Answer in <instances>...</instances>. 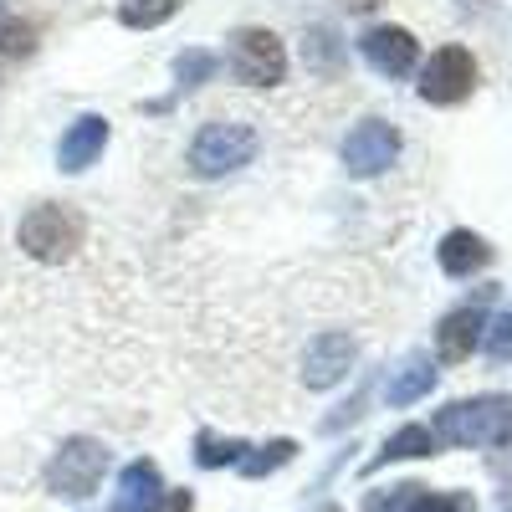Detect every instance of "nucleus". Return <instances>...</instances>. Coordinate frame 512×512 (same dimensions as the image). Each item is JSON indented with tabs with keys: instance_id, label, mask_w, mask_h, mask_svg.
I'll use <instances>...</instances> for the list:
<instances>
[{
	"instance_id": "obj_9",
	"label": "nucleus",
	"mask_w": 512,
	"mask_h": 512,
	"mask_svg": "<svg viewBox=\"0 0 512 512\" xmlns=\"http://www.w3.org/2000/svg\"><path fill=\"white\" fill-rule=\"evenodd\" d=\"M354 359H359V344L349 333H318L303 354V384L308 390H333L354 369Z\"/></svg>"
},
{
	"instance_id": "obj_4",
	"label": "nucleus",
	"mask_w": 512,
	"mask_h": 512,
	"mask_svg": "<svg viewBox=\"0 0 512 512\" xmlns=\"http://www.w3.org/2000/svg\"><path fill=\"white\" fill-rule=\"evenodd\" d=\"M108 477V446L93 436H67L47 461V497H88Z\"/></svg>"
},
{
	"instance_id": "obj_22",
	"label": "nucleus",
	"mask_w": 512,
	"mask_h": 512,
	"mask_svg": "<svg viewBox=\"0 0 512 512\" xmlns=\"http://www.w3.org/2000/svg\"><path fill=\"white\" fill-rule=\"evenodd\" d=\"M405 512H477V502L466 497V492H415V502Z\"/></svg>"
},
{
	"instance_id": "obj_20",
	"label": "nucleus",
	"mask_w": 512,
	"mask_h": 512,
	"mask_svg": "<svg viewBox=\"0 0 512 512\" xmlns=\"http://www.w3.org/2000/svg\"><path fill=\"white\" fill-rule=\"evenodd\" d=\"M36 41H41L36 21L0 11V57H31V52H36Z\"/></svg>"
},
{
	"instance_id": "obj_7",
	"label": "nucleus",
	"mask_w": 512,
	"mask_h": 512,
	"mask_svg": "<svg viewBox=\"0 0 512 512\" xmlns=\"http://www.w3.org/2000/svg\"><path fill=\"white\" fill-rule=\"evenodd\" d=\"M338 154H344V169L354 180H374L400 159V128L384 123V118H364V123L349 128V139Z\"/></svg>"
},
{
	"instance_id": "obj_5",
	"label": "nucleus",
	"mask_w": 512,
	"mask_h": 512,
	"mask_svg": "<svg viewBox=\"0 0 512 512\" xmlns=\"http://www.w3.org/2000/svg\"><path fill=\"white\" fill-rule=\"evenodd\" d=\"M226 67L246 88H277V82H287V47L267 26H241V31H231Z\"/></svg>"
},
{
	"instance_id": "obj_1",
	"label": "nucleus",
	"mask_w": 512,
	"mask_h": 512,
	"mask_svg": "<svg viewBox=\"0 0 512 512\" xmlns=\"http://www.w3.org/2000/svg\"><path fill=\"white\" fill-rule=\"evenodd\" d=\"M82 241H88V216H82L77 205H62V200L31 205L21 216V226H16V246L31 256V262H47V267L72 262Z\"/></svg>"
},
{
	"instance_id": "obj_2",
	"label": "nucleus",
	"mask_w": 512,
	"mask_h": 512,
	"mask_svg": "<svg viewBox=\"0 0 512 512\" xmlns=\"http://www.w3.org/2000/svg\"><path fill=\"white\" fill-rule=\"evenodd\" d=\"M436 441L451 446H507L512 441V395H472L436 410Z\"/></svg>"
},
{
	"instance_id": "obj_3",
	"label": "nucleus",
	"mask_w": 512,
	"mask_h": 512,
	"mask_svg": "<svg viewBox=\"0 0 512 512\" xmlns=\"http://www.w3.org/2000/svg\"><path fill=\"white\" fill-rule=\"evenodd\" d=\"M251 154H256V128L221 118V123H205L190 139L185 164H190L195 180H221V175H236L241 164H251Z\"/></svg>"
},
{
	"instance_id": "obj_11",
	"label": "nucleus",
	"mask_w": 512,
	"mask_h": 512,
	"mask_svg": "<svg viewBox=\"0 0 512 512\" xmlns=\"http://www.w3.org/2000/svg\"><path fill=\"white\" fill-rule=\"evenodd\" d=\"M482 333H487V313L482 308H456L441 318L436 328V354L446 364H461V359H472V349L482 344Z\"/></svg>"
},
{
	"instance_id": "obj_13",
	"label": "nucleus",
	"mask_w": 512,
	"mask_h": 512,
	"mask_svg": "<svg viewBox=\"0 0 512 512\" xmlns=\"http://www.w3.org/2000/svg\"><path fill=\"white\" fill-rule=\"evenodd\" d=\"M436 262H441L446 277H472L492 262V246L477 231H446L441 246H436Z\"/></svg>"
},
{
	"instance_id": "obj_6",
	"label": "nucleus",
	"mask_w": 512,
	"mask_h": 512,
	"mask_svg": "<svg viewBox=\"0 0 512 512\" xmlns=\"http://www.w3.org/2000/svg\"><path fill=\"white\" fill-rule=\"evenodd\" d=\"M477 88V57L466 47H441L431 62L420 67V98L431 108H456Z\"/></svg>"
},
{
	"instance_id": "obj_10",
	"label": "nucleus",
	"mask_w": 512,
	"mask_h": 512,
	"mask_svg": "<svg viewBox=\"0 0 512 512\" xmlns=\"http://www.w3.org/2000/svg\"><path fill=\"white\" fill-rule=\"evenodd\" d=\"M103 149H108V118L103 113H82V118H72V128L57 144V169L62 175H82L88 164L103 159Z\"/></svg>"
},
{
	"instance_id": "obj_21",
	"label": "nucleus",
	"mask_w": 512,
	"mask_h": 512,
	"mask_svg": "<svg viewBox=\"0 0 512 512\" xmlns=\"http://www.w3.org/2000/svg\"><path fill=\"white\" fill-rule=\"evenodd\" d=\"M216 67H221V62L210 57V52L190 47V52H180V57H175V82H180L185 93H195V88H205V82L216 77Z\"/></svg>"
},
{
	"instance_id": "obj_16",
	"label": "nucleus",
	"mask_w": 512,
	"mask_h": 512,
	"mask_svg": "<svg viewBox=\"0 0 512 512\" xmlns=\"http://www.w3.org/2000/svg\"><path fill=\"white\" fill-rule=\"evenodd\" d=\"M246 441H231V436H216V431H200L195 436V466L200 472H221V466H241L246 461Z\"/></svg>"
},
{
	"instance_id": "obj_19",
	"label": "nucleus",
	"mask_w": 512,
	"mask_h": 512,
	"mask_svg": "<svg viewBox=\"0 0 512 512\" xmlns=\"http://www.w3.org/2000/svg\"><path fill=\"white\" fill-rule=\"evenodd\" d=\"M303 52H308V62H313L318 77H338V72H344V47H338V36H328V26H313L308 31Z\"/></svg>"
},
{
	"instance_id": "obj_8",
	"label": "nucleus",
	"mask_w": 512,
	"mask_h": 512,
	"mask_svg": "<svg viewBox=\"0 0 512 512\" xmlns=\"http://www.w3.org/2000/svg\"><path fill=\"white\" fill-rule=\"evenodd\" d=\"M359 52H364V62H369L374 72H384V77H410L415 62H420V41H415L405 26H369V31L359 36Z\"/></svg>"
},
{
	"instance_id": "obj_24",
	"label": "nucleus",
	"mask_w": 512,
	"mask_h": 512,
	"mask_svg": "<svg viewBox=\"0 0 512 512\" xmlns=\"http://www.w3.org/2000/svg\"><path fill=\"white\" fill-rule=\"evenodd\" d=\"M415 492H420V487H410V482H405V487H390L384 497H369V507H364V512H395V507H410V502H415Z\"/></svg>"
},
{
	"instance_id": "obj_17",
	"label": "nucleus",
	"mask_w": 512,
	"mask_h": 512,
	"mask_svg": "<svg viewBox=\"0 0 512 512\" xmlns=\"http://www.w3.org/2000/svg\"><path fill=\"white\" fill-rule=\"evenodd\" d=\"M180 6H185V0H118V21L134 26V31H154L164 21H175Z\"/></svg>"
},
{
	"instance_id": "obj_23",
	"label": "nucleus",
	"mask_w": 512,
	"mask_h": 512,
	"mask_svg": "<svg viewBox=\"0 0 512 512\" xmlns=\"http://www.w3.org/2000/svg\"><path fill=\"white\" fill-rule=\"evenodd\" d=\"M482 338H487V359L492 364H512V313H497Z\"/></svg>"
},
{
	"instance_id": "obj_18",
	"label": "nucleus",
	"mask_w": 512,
	"mask_h": 512,
	"mask_svg": "<svg viewBox=\"0 0 512 512\" xmlns=\"http://www.w3.org/2000/svg\"><path fill=\"white\" fill-rule=\"evenodd\" d=\"M297 456V441H287V436H277V441H267L262 451H246V461L236 466V472L246 477V482H256V477H272L277 466H287Z\"/></svg>"
},
{
	"instance_id": "obj_25",
	"label": "nucleus",
	"mask_w": 512,
	"mask_h": 512,
	"mask_svg": "<svg viewBox=\"0 0 512 512\" xmlns=\"http://www.w3.org/2000/svg\"><path fill=\"white\" fill-rule=\"evenodd\" d=\"M190 507H195V497H190L185 487H169V492H164V497H159L149 512H190Z\"/></svg>"
},
{
	"instance_id": "obj_12",
	"label": "nucleus",
	"mask_w": 512,
	"mask_h": 512,
	"mask_svg": "<svg viewBox=\"0 0 512 512\" xmlns=\"http://www.w3.org/2000/svg\"><path fill=\"white\" fill-rule=\"evenodd\" d=\"M164 492L169 487H164L154 461H128L123 477H118V492H113V512H149Z\"/></svg>"
},
{
	"instance_id": "obj_14",
	"label": "nucleus",
	"mask_w": 512,
	"mask_h": 512,
	"mask_svg": "<svg viewBox=\"0 0 512 512\" xmlns=\"http://www.w3.org/2000/svg\"><path fill=\"white\" fill-rule=\"evenodd\" d=\"M436 390V364L431 359H405L400 369H395V379H390V390H384V400H390L395 410H405V405H415L420 395H431Z\"/></svg>"
},
{
	"instance_id": "obj_15",
	"label": "nucleus",
	"mask_w": 512,
	"mask_h": 512,
	"mask_svg": "<svg viewBox=\"0 0 512 512\" xmlns=\"http://www.w3.org/2000/svg\"><path fill=\"white\" fill-rule=\"evenodd\" d=\"M410 456H436V436H431V425H400V431L374 451L369 472H374V466H390V461H410Z\"/></svg>"
}]
</instances>
